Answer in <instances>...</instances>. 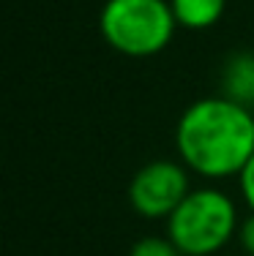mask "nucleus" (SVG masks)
Wrapping results in <instances>:
<instances>
[{
	"label": "nucleus",
	"instance_id": "nucleus-8",
	"mask_svg": "<svg viewBox=\"0 0 254 256\" xmlns=\"http://www.w3.org/2000/svg\"><path fill=\"white\" fill-rule=\"evenodd\" d=\"M240 182V194H243V202L249 204V210L254 212V156L249 158V164L243 166V172L238 174Z\"/></svg>",
	"mask_w": 254,
	"mask_h": 256
},
{
	"label": "nucleus",
	"instance_id": "nucleus-4",
	"mask_svg": "<svg viewBox=\"0 0 254 256\" xmlns=\"http://www.w3.org/2000/svg\"><path fill=\"white\" fill-rule=\"evenodd\" d=\"M189 169L183 161H150L134 172L129 182V204L137 216L148 221H159L175 212V207L189 196Z\"/></svg>",
	"mask_w": 254,
	"mask_h": 256
},
{
	"label": "nucleus",
	"instance_id": "nucleus-3",
	"mask_svg": "<svg viewBox=\"0 0 254 256\" xmlns=\"http://www.w3.org/2000/svg\"><path fill=\"white\" fill-rule=\"evenodd\" d=\"M169 0H107L99 14L101 38L126 58H153L175 36Z\"/></svg>",
	"mask_w": 254,
	"mask_h": 256
},
{
	"label": "nucleus",
	"instance_id": "nucleus-2",
	"mask_svg": "<svg viewBox=\"0 0 254 256\" xmlns=\"http://www.w3.org/2000/svg\"><path fill=\"white\" fill-rule=\"evenodd\" d=\"M235 202L219 188H191L167 218V237L183 256H213L238 234Z\"/></svg>",
	"mask_w": 254,
	"mask_h": 256
},
{
	"label": "nucleus",
	"instance_id": "nucleus-5",
	"mask_svg": "<svg viewBox=\"0 0 254 256\" xmlns=\"http://www.w3.org/2000/svg\"><path fill=\"white\" fill-rule=\"evenodd\" d=\"M221 96L254 109V52H235L221 71Z\"/></svg>",
	"mask_w": 254,
	"mask_h": 256
},
{
	"label": "nucleus",
	"instance_id": "nucleus-7",
	"mask_svg": "<svg viewBox=\"0 0 254 256\" xmlns=\"http://www.w3.org/2000/svg\"><path fill=\"white\" fill-rule=\"evenodd\" d=\"M129 256H183L175 248V242L169 240V237H140V240L131 246Z\"/></svg>",
	"mask_w": 254,
	"mask_h": 256
},
{
	"label": "nucleus",
	"instance_id": "nucleus-9",
	"mask_svg": "<svg viewBox=\"0 0 254 256\" xmlns=\"http://www.w3.org/2000/svg\"><path fill=\"white\" fill-rule=\"evenodd\" d=\"M238 240H240V246H243V251L254 256V212L249 218H246L243 224H240V229H238Z\"/></svg>",
	"mask_w": 254,
	"mask_h": 256
},
{
	"label": "nucleus",
	"instance_id": "nucleus-1",
	"mask_svg": "<svg viewBox=\"0 0 254 256\" xmlns=\"http://www.w3.org/2000/svg\"><path fill=\"white\" fill-rule=\"evenodd\" d=\"M175 148L183 166L199 178H238L254 156V112L227 96L199 98L178 118Z\"/></svg>",
	"mask_w": 254,
	"mask_h": 256
},
{
	"label": "nucleus",
	"instance_id": "nucleus-6",
	"mask_svg": "<svg viewBox=\"0 0 254 256\" xmlns=\"http://www.w3.org/2000/svg\"><path fill=\"white\" fill-rule=\"evenodd\" d=\"M178 28L186 30H208L219 25L224 16L227 0H169Z\"/></svg>",
	"mask_w": 254,
	"mask_h": 256
}]
</instances>
